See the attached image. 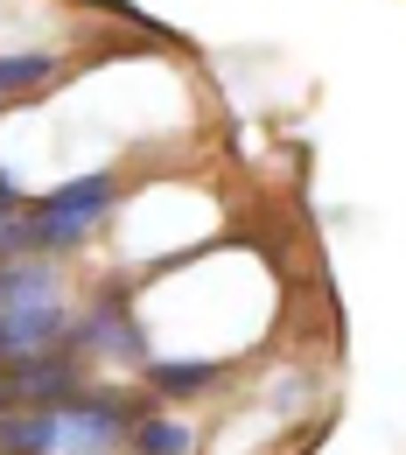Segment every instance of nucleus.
Here are the masks:
<instances>
[{"instance_id": "f257e3e1", "label": "nucleus", "mask_w": 406, "mask_h": 455, "mask_svg": "<svg viewBox=\"0 0 406 455\" xmlns=\"http://www.w3.org/2000/svg\"><path fill=\"white\" fill-rule=\"evenodd\" d=\"M70 343V301L50 259H0V371Z\"/></svg>"}, {"instance_id": "f03ea898", "label": "nucleus", "mask_w": 406, "mask_h": 455, "mask_svg": "<svg viewBox=\"0 0 406 455\" xmlns=\"http://www.w3.org/2000/svg\"><path fill=\"white\" fill-rule=\"evenodd\" d=\"M119 204V182L113 175H77V182H57L36 211H28V252L43 259V252H70V245H84L99 218H113Z\"/></svg>"}, {"instance_id": "7ed1b4c3", "label": "nucleus", "mask_w": 406, "mask_h": 455, "mask_svg": "<svg viewBox=\"0 0 406 455\" xmlns=\"http://www.w3.org/2000/svg\"><path fill=\"white\" fill-rule=\"evenodd\" d=\"M77 393H84L77 350H43V357L0 371V413H14V406H28V413H43V406H70Z\"/></svg>"}, {"instance_id": "20e7f679", "label": "nucleus", "mask_w": 406, "mask_h": 455, "mask_svg": "<svg viewBox=\"0 0 406 455\" xmlns=\"http://www.w3.org/2000/svg\"><path fill=\"white\" fill-rule=\"evenodd\" d=\"M63 350H77V357H84V350H92V357H140L147 343H140V330H133L126 294L106 287V294L92 301V315H84V323H70V343H63Z\"/></svg>"}, {"instance_id": "39448f33", "label": "nucleus", "mask_w": 406, "mask_h": 455, "mask_svg": "<svg viewBox=\"0 0 406 455\" xmlns=\"http://www.w3.org/2000/svg\"><path fill=\"white\" fill-rule=\"evenodd\" d=\"M147 379H155L162 399H196V393H211V386L225 379V364H218V357H169V364H147Z\"/></svg>"}, {"instance_id": "423d86ee", "label": "nucleus", "mask_w": 406, "mask_h": 455, "mask_svg": "<svg viewBox=\"0 0 406 455\" xmlns=\"http://www.w3.org/2000/svg\"><path fill=\"white\" fill-rule=\"evenodd\" d=\"M133 455H189L196 449V435H189V420H175L169 406H147L140 420H133Z\"/></svg>"}, {"instance_id": "0eeeda50", "label": "nucleus", "mask_w": 406, "mask_h": 455, "mask_svg": "<svg viewBox=\"0 0 406 455\" xmlns=\"http://www.w3.org/2000/svg\"><path fill=\"white\" fill-rule=\"evenodd\" d=\"M50 77H57V57H50V50H7V57H0V106L21 99V92H36V84H50Z\"/></svg>"}]
</instances>
